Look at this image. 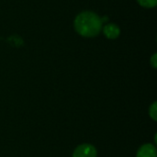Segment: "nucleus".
I'll return each mask as SVG.
<instances>
[{
    "mask_svg": "<svg viewBox=\"0 0 157 157\" xmlns=\"http://www.w3.org/2000/svg\"><path fill=\"white\" fill-rule=\"evenodd\" d=\"M97 155L98 151L96 147L90 144L78 145L73 153V157H97Z\"/></svg>",
    "mask_w": 157,
    "mask_h": 157,
    "instance_id": "2",
    "label": "nucleus"
},
{
    "mask_svg": "<svg viewBox=\"0 0 157 157\" xmlns=\"http://www.w3.org/2000/svg\"><path fill=\"white\" fill-rule=\"evenodd\" d=\"M139 5L146 8H153L157 5V0H137Z\"/></svg>",
    "mask_w": 157,
    "mask_h": 157,
    "instance_id": "5",
    "label": "nucleus"
},
{
    "mask_svg": "<svg viewBox=\"0 0 157 157\" xmlns=\"http://www.w3.org/2000/svg\"><path fill=\"white\" fill-rule=\"evenodd\" d=\"M149 116L150 118L154 121H157V102L155 101L149 108Z\"/></svg>",
    "mask_w": 157,
    "mask_h": 157,
    "instance_id": "6",
    "label": "nucleus"
},
{
    "mask_svg": "<svg viewBox=\"0 0 157 157\" xmlns=\"http://www.w3.org/2000/svg\"><path fill=\"white\" fill-rule=\"evenodd\" d=\"M136 157H157L156 147L152 144H143L138 149Z\"/></svg>",
    "mask_w": 157,
    "mask_h": 157,
    "instance_id": "3",
    "label": "nucleus"
},
{
    "mask_svg": "<svg viewBox=\"0 0 157 157\" xmlns=\"http://www.w3.org/2000/svg\"><path fill=\"white\" fill-rule=\"evenodd\" d=\"M150 63H151V65L153 66V68L154 69H156L157 67V54L156 53H155L152 57H151V59H150Z\"/></svg>",
    "mask_w": 157,
    "mask_h": 157,
    "instance_id": "7",
    "label": "nucleus"
},
{
    "mask_svg": "<svg viewBox=\"0 0 157 157\" xmlns=\"http://www.w3.org/2000/svg\"><path fill=\"white\" fill-rule=\"evenodd\" d=\"M103 32L105 34V36L109 39V40H115L117 39L120 34H121V29L118 25L113 24V23H109L108 25H106L103 28Z\"/></svg>",
    "mask_w": 157,
    "mask_h": 157,
    "instance_id": "4",
    "label": "nucleus"
},
{
    "mask_svg": "<svg viewBox=\"0 0 157 157\" xmlns=\"http://www.w3.org/2000/svg\"><path fill=\"white\" fill-rule=\"evenodd\" d=\"M102 18L92 11H84L78 14L75 19V29L76 32L86 38L98 35L102 29Z\"/></svg>",
    "mask_w": 157,
    "mask_h": 157,
    "instance_id": "1",
    "label": "nucleus"
}]
</instances>
